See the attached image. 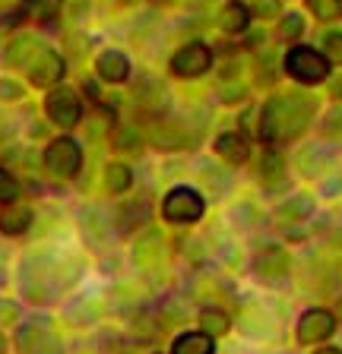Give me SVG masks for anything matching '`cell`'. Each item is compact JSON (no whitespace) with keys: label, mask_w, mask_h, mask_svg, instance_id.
Returning <instances> with one entry per match:
<instances>
[{"label":"cell","mask_w":342,"mask_h":354,"mask_svg":"<svg viewBox=\"0 0 342 354\" xmlns=\"http://www.w3.org/2000/svg\"><path fill=\"white\" fill-rule=\"evenodd\" d=\"M314 114V102L305 95H279L260 108V136L267 140H295Z\"/></svg>","instance_id":"6da1fadb"},{"label":"cell","mask_w":342,"mask_h":354,"mask_svg":"<svg viewBox=\"0 0 342 354\" xmlns=\"http://www.w3.org/2000/svg\"><path fill=\"white\" fill-rule=\"evenodd\" d=\"M285 70L305 86H320L330 76V60L327 54L311 51V48H291L285 54Z\"/></svg>","instance_id":"7a4b0ae2"},{"label":"cell","mask_w":342,"mask_h":354,"mask_svg":"<svg viewBox=\"0 0 342 354\" xmlns=\"http://www.w3.org/2000/svg\"><path fill=\"white\" fill-rule=\"evenodd\" d=\"M45 111H48V118H51V124H57V127H76L82 118L80 95L70 86L51 88L45 98Z\"/></svg>","instance_id":"3957f363"},{"label":"cell","mask_w":342,"mask_h":354,"mask_svg":"<svg viewBox=\"0 0 342 354\" xmlns=\"http://www.w3.org/2000/svg\"><path fill=\"white\" fill-rule=\"evenodd\" d=\"M203 196L197 190H190V187H174V190L165 196L162 203V215L168 221H197L203 215Z\"/></svg>","instance_id":"277c9868"},{"label":"cell","mask_w":342,"mask_h":354,"mask_svg":"<svg viewBox=\"0 0 342 354\" xmlns=\"http://www.w3.org/2000/svg\"><path fill=\"white\" fill-rule=\"evenodd\" d=\"M45 165H48V171H51V174H57V177L80 174L82 152H80V146H76V140H70V136L54 140L51 146H48V152H45Z\"/></svg>","instance_id":"5b68a950"},{"label":"cell","mask_w":342,"mask_h":354,"mask_svg":"<svg viewBox=\"0 0 342 354\" xmlns=\"http://www.w3.org/2000/svg\"><path fill=\"white\" fill-rule=\"evenodd\" d=\"M209 66H213V51L200 41L184 44V48L171 57V70L178 76H184V80H197V76L206 73Z\"/></svg>","instance_id":"8992f818"},{"label":"cell","mask_w":342,"mask_h":354,"mask_svg":"<svg viewBox=\"0 0 342 354\" xmlns=\"http://www.w3.org/2000/svg\"><path fill=\"white\" fill-rule=\"evenodd\" d=\"M26 70H29V82H32V86H54V82L64 76V57H60L57 51L42 48V51L35 54V60H32Z\"/></svg>","instance_id":"52a82bcc"},{"label":"cell","mask_w":342,"mask_h":354,"mask_svg":"<svg viewBox=\"0 0 342 354\" xmlns=\"http://www.w3.org/2000/svg\"><path fill=\"white\" fill-rule=\"evenodd\" d=\"M333 329H336L333 313H327V310H307L305 317L298 319V342L314 345V342H323V339H327Z\"/></svg>","instance_id":"ba28073f"},{"label":"cell","mask_w":342,"mask_h":354,"mask_svg":"<svg viewBox=\"0 0 342 354\" xmlns=\"http://www.w3.org/2000/svg\"><path fill=\"white\" fill-rule=\"evenodd\" d=\"M257 275H260L267 285H279V281L289 275V253L282 247H267V250L257 257Z\"/></svg>","instance_id":"9c48e42d"},{"label":"cell","mask_w":342,"mask_h":354,"mask_svg":"<svg viewBox=\"0 0 342 354\" xmlns=\"http://www.w3.org/2000/svg\"><path fill=\"white\" fill-rule=\"evenodd\" d=\"M19 348L23 354H60V342L42 323L19 329Z\"/></svg>","instance_id":"30bf717a"},{"label":"cell","mask_w":342,"mask_h":354,"mask_svg":"<svg viewBox=\"0 0 342 354\" xmlns=\"http://www.w3.org/2000/svg\"><path fill=\"white\" fill-rule=\"evenodd\" d=\"M96 70L105 82H124L130 76V60L120 51H105V54H98Z\"/></svg>","instance_id":"8fae6325"},{"label":"cell","mask_w":342,"mask_h":354,"mask_svg":"<svg viewBox=\"0 0 342 354\" xmlns=\"http://www.w3.org/2000/svg\"><path fill=\"white\" fill-rule=\"evenodd\" d=\"M38 51H42V44H38L35 38H32V35H19V38H13V41L7 44L3 60H7V66H29L32 60H35Z\"/></svg>","instance_id":"7c38bea8"},{"label":"cell","mask_w":342,"mask_h":354,"mask_svg":"<svg viewBox=\"0 0 342 354\" xmlns=\"http://www.w3.org/2000/svg\"><path fill=\"white\" fill-rule=\"evenodd\" d=\"M216 152L231 165H244L251 149H247V140L241 136V133H222V136L216 140Z\"/></svg>","instance_id":"4fadbf2b"},{"label":"cell","mask_w":342,"mask_h":354,"mask_svg":"<svg viewBox=\"0 0 342 354\" xmlns=\"http://www.w3.org/2000/svg\"><path fill=\"white\" fill-rule=\"evenodd\" d=\"M159 257H162V234H159V231H146V234L134 243V263L146 269V266L159 263Z\"/></svg>","instance_id":"5bb4252c"},{"label":"cell","mask_w":342,"mask_h":354,"mask_svg":"<svg viewBox=\"0 0 342 354\" xmlns=\"http://www.w3.org/2000/svg\"><path fill=\"white\" fill-rule=\"evenodd\" d=\"M171 354H216V345H213V335H206V332H184L174 339Z\"/></svg>","instance_id":"9a60e30c"},{"label":"cell","mask_w":342,"mask_h":354,"mask_svg":"<svg viewBox=\"0 0 342 354\" xmlns=\"http://www.w3.org/2000/svg\"><path fill=\"white\" fill-rule=\"evenodd\" d=\"M29 225H32L29 206H7L0 212V231H3V234H23Z\"/></svg>","instance_id":"2e32d148"},{"label":"cell","mask_w":342,"mask_h":354,"mask_svg":"<svg viewBox=\"0 0 342 354\" xmlns=\"http://www.w3.org/2000/svg\"><path fill=\"white\" fill-rule=\"evenodd\" d=\"M247 19H251V10L241 3V0H228L219 13V26L225 32H244L247 29Z\"/></svg>","instance_id":"e0dca14e"},{"label":"cell","mask_w":342,"mask_h":354,"mask_svg":"<svg viewBox=\"0 0 342 354\" xmlns=\"http://www.w3.org/2000/svg\"><path fill=\"white\" fill-rule=\"evenodd\" d=\"M130 184H134V171L127 168V165L111 162L108 168H105V187H108L111 193H124V190H130Z\"/></svg>","instance_id":"ac0fdd59"},{"label":"cell","mask_w":342,"mask_h":354,"mask_svg":"<svg viewBox=\"0 0 342 354\" xmlns=\"http://www.w3.org/2000/svg\"><path fill=\"white\" fill-rule=\"evenodd\" d=\"M60 7H64V0H23V13L35 22H51L60 13Z\"/></svg>","instance_id":"d6986e66"},{"label":"cell","mask_w":342,"mask_h":354,"mask_svg":"<svg viewBox=\"0 0 342 354\" xmlns=\"http://www.w3.org/2000/svg\"><path fill=\"white\" fill-rule=\"evenodd\" d=\"M200 326H203L206 335H222V332H228L231 319H228V313H222V310H203Z\"/></svg>","instance_id":"ffe728a7"},{"label":"cell","mask_w":342,"mask_h":354,"mask_svg":"<svg viewBox=\"0 0 342 354\" xmlns=\"http://www.w3.org/2000/svg\"><path fill=\"white\" fill-rule=\"evenodd\" d=\"M311 209H314V203L307 196H295L291 203L276 209V218H305V215H311Z\"/></svg>","instance_id":"44dd1931"},{"label":"cell","mask_w":342,"mask_h":354,"mask_svg":"<svg viewBox=\"0 0 342 354\" xmlns=\"http://www.w3.org/2000/svg\"><path fill=\"white\" fill-rule=\"evenodd\" d=\"M174 127H168V124H156V130H152V142L156 146H162V149H174V146H181L184 142V136L181 133H171Z\"/></svg>","instance_id":"7402d4cb"},{"label":"cell","mask_w":342,"mask_h":354,"mask_svg":"<svg viewBox=\"0 0 342 354\" xmlns=\"http://www.w3.org/2000/svg\"><path fill=\"white\" fill-rule=\"evenodd\" d=\"M307 7L317 19H333V16H339L342 0H307Z\"/></svg>","instance_id":"603a6c76"},{"label":"cell","mask_w":342,"mask_h":354,"mask_svg":"<svg viewBox=\"0 0 342 354\" xmlns=\"http://www.w3.org/2000/svg\"><path fill=\"white\" fill-rule=\"evenodd\" d=\"M16 193H19V184H16V177L10 171L0 168V203H13Z\"/></svg>","instance_id":"cb8c5ba5"},{"label":"cell","mask_w":342,"mask_h":354,"mask_svg":"<svg viewBox=\"0 0 342 354\" xmlns=\"http://www.w3.org/2000/svg\"><path fill=\"white\" fill-rule=\"evenodd\" d=\"M251 13L257 16V19H276V16H279V0H253Z\"/></svg>","instance_id":"d4e9b609"},{"label":"cell","mask_w":342,"mask_h":354,"mask_svg":"<svg viewBox=\"0 0 342 354\" xmlns=\"http://www.w3.org/2000/svg\"><path fill=\"white\" fill-rule=\"evenodd\" d=\"M301 32H305V19H301L298 13H289L282 19V26H279V35L282 38H298Z\"/></svg>","instance_id":"484cf974"},{"label":"cell","mask_w":342,"mask_h":354,"mask_svg":"<svg viewBox=\"0 0 342 354\" xmlns=\"http://www.w3.org/2000/svg\"><path fill=\"white\" fill-rule=\"evenodd\" d=\"M260 177L267 180L269 187H276V177H285V171L279 168V162H276V155H267L260 165Z\"/></svg>","instance_id":"4316f807"},{"label":"cell","mask_w":342,"mask_h":354,"mask_svg":"<svg viewBox=\"0 0 342 354\" xmlns=\"http://www.w3.org/2000/svg\"><path fill=\"white\" fill-rule=\"evenodd\" d=\"M323 51H327V60L342 64V35L339 32H330V35L323 38Z\"/></svg>","instance_id":"83f0119b"},{"label":"cell","mask_w":342,"mask_h":354,"mask_svg":"<svg viewBox=\"0 0 342 354\" xmlns=\"http://www.w3.org/2000/svg\"><path fill=\"white\" fill-rule=\"evenodd\" d=\"M323 133H327V136H339L342 140V108H336V111L327 114V120H323Z\"/></svg>","instance_id":"f1b7e54d"},{"label":"cell","mask_w":342,"mask_h":354,"mask_svg":"<svg viewBox=\"0 0 342 354\" xmlns=\"http://www.w3.org/2000/svg\"><path fill=\"white\" fill-rule=\"evenodd\" d=\"M298 165H301V171H305V174H317V171L327 165V158H317V155L307 149V152L301 155V162H298Z\"/></svg>","instance_id":"f546056e"},{"label":"cell","mask_w":342,"mask_h":354,"mask_svg":"<svg viewBox=\"0 0 342 354\" xmlns=\"http://www.w3.org/2000/svg\"><path fill=\"white\" fill-rule=\"evenodd\" d=\"M118 146H120V149H136V146H140V136L134 133V127H124V130H120Z\"/></svg>","instance_id":"4dcf8cb0"},{"label":"cell","mask_w":342,"mask_h":354,"mask_svg":"<svg viewBox=\"0 0 342 354\" xmlns=\"http://www.w3.org/2000/svg\"><path fill=\"white\" fill-rule=\"evenodd\" d=\"M0 95L3 98H19L23 95V88L16 86V82H0Z\"/></svg>","instance_id":"1f68e13d"},{"label":"cell","mask_w":342,"mask_h":354,"mask_svg":"<svg viewBox=\"0 0 342 354\" xmlns=\"http://www.w3.org/2000/svg\"><path fill=\"white\" fill-rule=\"evenodd\" d=\"M222 98L225 102H231V98H244V86H222Z\"/></svg>","instance_id":"d6a6232c"},{"label":"cell","mask_w":342,"mask_h":354,"mask_svg":"<svg viewBox=\"0 0 342 354\" xmlns=\"http://www.w3.org/2000/svg\"><path fill=\"white\" fill-rule=\"evenodd\" d=\"M317 354H342V351H339V348H320Z\"/></svg>","instance_id":"836d02e7"},{"label":"cell","mask_w":342,"mask_h":354,"mask_svg":"<svg viewBox=\"0 0 342 354\" xmlns=\"http://www.w3.org/2000/svg\"><path fill=\"white\" fill-rule=\"evenodd\" d=\"M333 95H336V98L342 95V82H339V86H333Z\"/></svg>","instance_id":"e575fe53"},{"label":"cell","mask_w":342,"mask_h":354,"mask_svg":"<svg viewBox=\"0 0 342 354\" xmlns=\"http://www.w3.org/2000/svg\"><path fill=\"white\" fill-rule=\"evenodd\" d=\"M0 351H3V335H0Z\"/></svg>","instance_id":"d590c367"},{"label":"cell","mask_w":342,"mask_h":354,"mask_svg":"<svg viewBox=\"0 0 342 354\" xmlns=\"http://www.w3.org/2000/svg\"><path fill=\"white\" fill-rule=\"evenodd\" d=\"M156 3H171V0H156Z\"/></svg>","instance_id":"8d00e7d4"}]
</instances>
